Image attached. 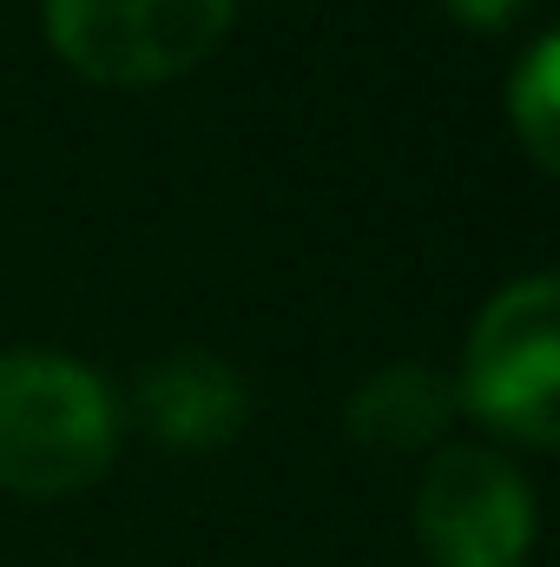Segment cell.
<instances>
[{
    "instance_id": "obj_8",
    "label": "cell",
    "mask_w": 560,
    "mask_h": 567,
    "mask_svg": "<svg viewBox=\"0 0 560 567\" xmlns=\"http://www.w3.org/2000/svg\"><path fill=\"white\" fill-rule=\"evenodd\" d=\"M462 27H475V33H495V27H515L521 13H528V0H442Z\"/></svg>"
},
{
    "instance_id": "obj_3",
    "label": "cell",
    "mask_w": 560,
    "mask_h": 567,
    "mask_svg": "<svg viewBox=\"0 0 560 567\" xmlns=\"http://www.w3.org/2000/svg\"><path fill=\"white\" fill-rule=\"evenodd\" d=\"M238 0H46V40L100 86H158L191 73Z\"/></svg>"
},
{
    "instance_id": "obj_4",
    "label": "cell",
    "mask_w": 560,
    "mask_h": 567,
    "mask_svg": "<svg viewBox=\"0 0 560 567\" xmlns=\"http://www.w3.org/2000/svg\"><path fill=\"white\" fill-rule=\"evenodd\" d=\"M416 542L435 567H521L535 548V495L495 449L455 442L416 488Z\"/></svg>"
},
{
    "instance_id": "obj_6",
    "label": "cell",
    "mask_w": 560,
    "mask_h": 567,
    "mask_svg": "<svg viewBox=\"0 0 560 567\" xmlns=\"http://www.w3.org/2000/svg\"><path fill=\"white\" fill-rule=\"evenodd\" d=\"M448 416H455V383L442 370H428V363H383V370H370L350 390V410H343L350 435L363 449H383V455L435 442L448 429Z\"/></svg>"
},
{
    "instance_id": "obj_1",
    "label": "cell",
    "mask_w": 560,
    "mask_h": 567,
    "mask_svg": "<svg viewBox=\"0 0 560 567\" xmlns=\"http://www.w3.org/2000/svg\"><path fill=\"white\" fill-rule=\"evenodd\" d=\"M120 403L106 377L46 350H0V488L73 495L106 475Z\"/></svg>"
},
{
    "instance_id": "obj_7",
    "label": "cell",
    "mask_w": 560,
    "mask_h": 567,
    "mask_svg": "<svg viewBox=\"0 0 560 567\" xmlns=\"http://www.w3.org/2000/svg\"><path fill=\"white\" fill-rule=\"evenodd\" d=\"M554 86H560V40L541 33V40L528 47L521 73L508 80V126L521 133L528 158H535L541 172L560 165V93Z\"/></svg>"
},
{
    "instance_id": "obj_5",
    "label": "cell",
    "mask_w": 560,
    "mask_h": 567,
    "mask_svg": "<svg viewBox=\"0 0 560 567\" xmlns=\"http://www.w3.org/2000/svg\"><path fill=\"white\" fill-rule=\"evenodd\" d=\"M139 416L165 449H225L251 423V383L218 350H172L139 377Z\"/></svg>"
},
{
    "instance_id": "obj_2",
    "label": "cell",
    "mask_w": 560,
    "mask_h": 567,
    "mask_svg": "<svg viewBox=\"0 0 560 567\" xmlns=\"http://www.w3.org/2000/svg\"><path fill=\"white\" fill-rule=\"evenodd\" d=\"M462 403L488 429L554 449L560 435V284L548 271L508 284L468 330Z\"/></svg>"
}]
</instances>
